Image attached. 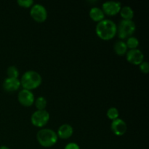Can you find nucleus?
Segmentation results:
<instances>
[{"label":"nucleus","mask_w":149,"mask_h":149,"mask_svg":"<svg viewBox=\"0 0 149 149\" xmlns=\"http://www.w3.org/2000/svg\"><path fill=\"white\" fill-rule=\"evenodd\" d=\"M42 83L40 74L34 71H29L24 73L21 78L20 84L25 90H31L37 88Z\"/></svg>","instance_id":"2"},{"label":"nucleus","mask_w":149,"mask_h":149,"mask_svg":"<svg viewBox=\"0 0 149 149\" xmlns=\"http://www.w3.org/2000/svg\"><path fill=\"white\" fill-rule=\"evenodd\" d=\"M126 45L127 48H130V49H137L138 46L139 45V41L137 38L134 37V36H131V37L128 38Z\"/></svg>","instance_id":"16"},{"label":"nucleus","mask_w":149,"mask_h":149,"mask_svg":"<svg viewBox=\"0 0 149 149\" xmlns=\"http://www.w3.org/2000/svg\"><path fill=\"white\" fill-rule=\"evenodd\" d=\"M120 14L123 20H132L134 16V12L130 7L125 6L120 10Z\"/></svg>","instance_id":"15"},{"label":"nucleus","mask_w":149,"mask_h":149,"mask_svg":"<svg viewBox=\"0 0 149 149\" xmlns=\"http://www.w3.org/2000/svg\"><path fill=\"white\" fill-rule=\"evenodd\" d=\"M135 29L136 26L132 20H122L118 26L116 33L120 39H127L132 36L135 33Z\"/></svg>","instance_id":"4"},{"label":"nucleus","mask_w":149,"mask_h":149,"mask_svg":"<svg viewBox=\"0 0 149 149\" xmlns=\"http://www.w3.org/2000/svg\"><path fill=\"white\" fill-rule=\"evenodd\" d=\"M7 75L10 78L17 79L19 76V71L15 66H10L7 68Z\"/></svg>","instance_id":"19"},{"label":"nucleus","mask_w":149,"mask_h":149,"mask_svg":"<svg viewBox=\"0 0 149 149\" xmlns=\"http://www.w3.org/2000/svg\"><path fill=\"white\" fill-rule=\"evenodd\" d=\"M140 69L144 74H148L149 72V65L148 62H144V61H143L140 64Z\"/></svg>","instance_id":"21"},{"label":"nucleus","mask_w":149,"mask_h":149,"mask_svg":"<svg viewBox=\"0 0 149 149\" xmlns=\"http://www.w3.org/2000/svg\"><path fill=\"white\" fill-rule=\"evenodd\" d=\"M73 132H74V130L72 127L68 124H65V125H61L58 128L57 135H58L62 139H68L73 135Z\"/></svg>","instance_id":"12"},{"label":"nucleus","mask_w":149,"mask_h":149,"mask_svg":"<svg viewBox=\"0 0 149 149\" xmlns=\"http://www.w3.org/2000/svg\"><path fill=\"white\" fill-rule=\"evenodd\" d=\"M127 60L133 65H140L143 61L144 55L140 49H130L127 52Z\"/></svg>","instance_id":"8"},{"label":"nucleus","mask_w":149,"mask_h":149,"mask_svg":"<svg viewBox=\"0 0 149 149\" xmlns=\"http://www.w3.org/2000/svg\"><path fill=\"white\" fill-rule=\"evenodd\" d=\"M0 149H10L7 146H0Z\"/></svg>","instance_id":"23"},{"label":"nucleus","mask_w":149,"mask_h":149,"mask_svg":"<svg viewBox=\"0 0 149 149\" xmlns=\"http://www.w3.org/2000/svg\"><path fill=\"white\" fill-rule=\"evenodd\" d=\"M107 116L109 119H111V120H115L119 117V111L116 108H110L107 111Z\"/></svg>","instance_id":"18"},{"label":"nucleus","mask_w":149,"mask_h":149,"mask_svg":"<svg viewBox=\"0 0 149 149\" xmlns=\"http://www.w3.org/2000/svg\"><path fill=\"white\" fill-rule=\"evenodd\" d=\"M31 16L34 20L39 23L45 21L47 17V13L44 6L42 4H34L31 9Z\"/></svg>","instance_id":"6"},{"label":"nucleus","mask_w":149,"mask_h":149,"mask_svg":"<svg viewBox=\"0 0 149 149\" xmlns=\"http://www.w3.org/2000/svg\"><path fill=\"white\" fill-rule=\"evenodd\" d=\"M20 86V81L18 79L8 78L5 79L3 82V87L7 92H14L19 89Z\"/></svg>","instance_id":"11"},{"label":"nucleus","mask_w":149,"mask_h":149,"mask_svg":"<svg viewBox=\"0 0 149 149\" xmlns=\"http://www.w3.org/2000/svg\"><path fill=\"white\" fill-rule=\"evenodd\" d=\"M49 119V113L45 110H38L32 114L31 121L34 126L42 127L47 124Z\"/></svg>","instance_id":"5"},{"label":"nucleus","mask_w":149,"mask_h":149,"mask_svg":"<svg viewBox=\"0 0 149 149\" xmlns=\"http://www.w3.org/2000/svg\"><path fill=\"white\" fill-rule=\"evenodd\" d=\"M90 16L94 21H101L104 18V13L98 7H93L90 11Z\"/></svg>","instance_id":"13"},{"label":"nucleus","mask_w":149,"mask_h":149,"mask_svg":"<svg viewBox=\"0 0 149 149\" xmlns=\"http://www.w3.org/2000/svg\"><path fill=\"white\" fill-rule=\"evenodd\" d=\"M64 149H80L79 146L75 143H70L65 146Z\"/></svg>","instance_id":"22"},{"label":"nucleus","mask_w":149,"mask_h":149,"mask_svg":"<svg viewBox=\"0 0 149 149\" xmlns=\"http://www.w3.org/2000/svg\"><path fill=\"white\" fill-rule=\"evenodd\" d=\"M111 127L113 133L118 136H122L125 135L127 129L126 122L121 119H116L113 120L112 122Z\"/></svg>","instance_id":"10"},{"label":"nucleus","mask_w":149,"mask_h":149,"mask_svg":"<svg viewBox=\"0 0 149 149\" xmlns=\"http://www.w3.org/2000/svg\"><path fill=\"white\" fill-rule=\"evenodd\" d=\"M36 107L38 110H45L47 106V100L44 97H39L35 102Z\"/></svg>","instance_id":"17"},{"label":"nucleus","mask_w":149,"mask_h":149,"mask_svg":"<svg viewBox=\"0 0 149 149\" xmlns=\"http://www.w3.org/2000/svg\"><path fill=\"white\" fill-rule=\"evenodd\" d=\"M17 98L20 104L26 107L31 106L34 102V96L33 93L30 90H25V89H23L18 93Z\"/></svg>","instance_id":"7"},{"label":"nucleus","mask_w":149,"mask_h":149,"mask_svg":"<svg viewBox=\"0 0 149 149\" xmlns=\"http://www.w3.org/2000/svg\"><path fill=\"white\" fill-rule=\"evenodd\" d=\"M117 26L111 20H103L96 26L95 31L97 36L103 40H109L115 36Z\"/></svg>","instance_id":"1"},{"label":"nucleus","mask_w":149,"mask_h":149,"mask_svg":"<svg viewBox=\"0 0 149 149\" xmlns=\"http://www.w3.org/2000/svg\"><path fill=\"white\" fill-rule=\"evenodd\" d=\"M115 52L119 55H124L127 53V47L126 43L123 41H117L115 42L114 46H113Z\"/></svg>","instance_id":"14"},{"label":"nucleus","mask_w":149,"mask_h":149,"mask_svg":"<svg viewBox=\"0 0 149 149\" xmlns=\"http://www.w3.org/2000/svg\"><path fill=\"white\" fill-rule=\"evenodd\" d=\"M17 4L23 7H30L33 4V1L32 0H18Z\"/></svg>","instance_id":"20"},{"label":"nucleus","mask_w":149,"mask_h":149,"mask_svg":"<svg viewBox=\"0 0 149 149\" xmlns=\"http://www.w3.org/2000/svg\"><path fill=\"white\" fill-rule=\"evenodd\" d=\"M38 142L42 146L45 148L52 147L58 141V135L50 129H42L36 135Z\"/></svg>","instance_id":"3"},{"label":"nucleus","mask_w":149,"mask_h":149,"mask_svg":"<svg viewBox=\"0 0 149 149\" xmlns=\"http://www.w3.org/2000/svg\"><path fill=\"white\" fill-rule=\"evenodd\" d=\"M121 10V3L118 1H109L103 4V11L108 15H114L119 13Z\"/></svg>","instance_id":"9"}]
</instances>
